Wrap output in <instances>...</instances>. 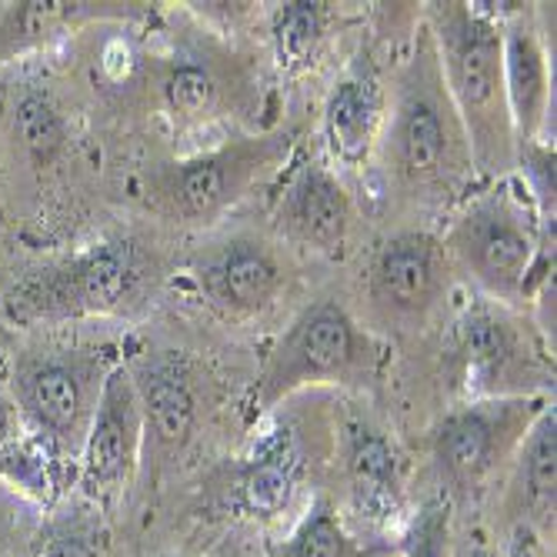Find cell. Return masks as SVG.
<instances>
[{
	"instance_id": "obj_21",
	"label": "cell",
	"mask_w": 557,
	"mask_h": 557,
	"mask_svg": "<svg viewBox=\"0 0 557 557\" xmlns=\"http://www.w3.org/2000/svg\"><path fill=\"white\" fill-rule=\"evenodd\" d=\"M164 104L171 117L184 127L190 124H205L214 117L221 104V84L208 64H197L194 58L174 61L171 71L164 74Z\"/></svg>"
},
{
	"instance_id": "obj_13",
	"label": "cell",
	"mask_w": 557,
	"mask_h": 557,
	"mask_svg": "<svg viewBox=\"0 0 557 557\" xmlns=\"http://www.w3.org/2000/svg\"><path fill=\"white\" fill-rule=\"evenodd\" d=\"M277 224L290 240L318 255H344L354 224L350 194L321 158L297 161L287 171L277 194Z\"/></svg>"
},
{
	"instance_id": "obj_11",
	"label": "cell",
	"mask_w": 557,
	"mask_h": 557,
	"mask_svg": "<svg viewBox=\"0 0 557 557\" xmlns=\"http://www.w3.org/2000/svg\"><path fill=\"white\" fill-rule=\"evenodd\" d=\"M190 277L211 308L227 318H250L268 311L284 287V268L274 250L255 237H231L190 264Z\"/></svg>"
},
{
	"instance_id": "obj_3",
	"label": "cell",
	"mask_w": 557,
	"mask_h": 557,
	"mask_svg": "<svg viewBox=\"0 0 557 557\" xmlns=\"http://www.w3.org/2000/svg\"><path fill=\"white\" fill-rule=\"evenodd\" d=\"M117 361L111 347L84 344H37L14 358L8 397L21 431L71 478L100 391Z\"/></svg>"
},
{
	"instance_id": "obj_6",
	"label": "cell",
	"mask_w": 557,
	"mask_h": 557,
	"mask_svg": "<svg viewBox=\"0 0 557 557\" xmlns=\"http://www.w3.org/2000/svg\"><path fill=\"white\" fill-rule=\"evenodd\" d=\"M381 364V344L350 318L344 304L324 297L304 308L271 344L258 374L255 408L271 414L304 387L368 377Z\"/></svg>"
},
{
	"instance_id": "obj_18",
	"label": "cell",
	"mask_w": 557,
	"mask_h": 557,
	"mask_svg": "<svg viewBox=\"0 0 557 557\" xmlns=\"http://www.w3.org/2000/svg\"><path fill=\"white\" fill-rule=\"evenodd\" d=\"M344 468L354 508L371 524H387L404 504V461L394 441L364 418L344 421Z\"/></svg>"
},
{
	"instance_id": "obj_1",
	"label": "cell",
	"mask_w": 557,
	"mask_h": 557,
	"mask_svg": "<svg viewBox=\"0 0 557 557\" xmlns=\"http://www.w3.org/2000/svg\"><path fill=\"white\" fill-rule=\"evenodd\" d=\"M508 11L494 4H434L431 44L437 67L461 121L471 168L481 177H504L518 161L508 97H504L500 24Z\"/></svg>"
},
{
	"instance_id": "obj_10",
	"label": "cell",
	"mask_w": 557,
	"mask_h": 557,
	"mask_svg": "<svg viewBox=\"0 0 557 557\" xmlns=\"http://www.w3.org/2000/svg\"><path fill=\"white\" fill-rule=\"evenodd\" d=\"M144 437L147 434L140 400L124 361H117V368L104 381V391H100L97 411L77 458V487L94 508H108L127 491L140 465Z\"/></svg>"
},
{
	"instance_id": "obj_28",
	"label": "cell",
	"mask_w": 557,
	"mask_h": 557,
	"mask_svg": "<svg viewBox=\"0 0 557 557\" xmlns=\"http://www.w3.org/2000/svg\"><path fill=\"white\" fill-rule=\"evenodd\" d=\"M454 557H500V554H497V547L481 531H474L458 550H454Z\"/></svg>"
},
{
	"instance_id": "obj_19",
	"label": "cell",
	"mask_w": 557,
	"mask_h": 557,
	"mask_svg": "<svg viewBox=\"0 0 557 557\" xmlns=\"http://www.w3.org/2000/svg\"><path fill=\"white\" fill-rule=\"evenodd\" d=\"M518 491L531 518H554L557 494V411L544 404L518 444Z\"/></svg>"
},
{
	"instance_id": "obj_17",
	"label": "cell",
	"mask_w": 557,
	"mask_h": 557,
	"mask_svg": "<svg viewBox=\"0 0 557 557\" xmlns=\"http://www.w3.org/2000/svg\"><path fill=\"white\" fill-rule=\"evenodd\" d=\"M324 147L334 164L364 168L384 134V90L374 71H347L324 100L321 114Z\"/></svg>"
},
{
	"instance_id": "obj_25",
	"label": "cell",
	"mask_w": 557,
	"mask_h": 557,
	"mask_svg": "<svg viewBox=\"0 0 557 557\" xmlns=\"http://www.w3.org/2000/svg\"><path fill=\"white\" fill-rule=\"evenodd\" d=\"M97 547H100L97 528L84 521H71L44 537L37 557H97Z\"/></svg>"
},
{
	"instance_id": "obj_15",
	"label": "cell",
	"mask_w": 557,
	"mask_h": 557,
	"mask_svg": "<svg viewBox=\"0 0 557 557\" xmlns=\"http://www.w3.org/2000/svg\"><path fill=\"white\" fill-rule=\"evenodd\" d=\"M304 481V447L290 424L271 421L247 444L237 471V504L247 518L277 521L290 511V504Z\"/></svg>"
},
{
	"instance_id": "obj_5",
	"label": "cell",
	"mask_w": 557,
	"mask_h": 557,
	"mask_svg": "<svg viewBox=\"0 0 557 557\" xmlns=\"http://www.w3.org/2000/svg\"><path fill=\"white\" fill-rule=\"evenodd\" d=\"M381 140L394 177L411 190H447L471 168L468 140L447 97L431 37L411 58Z\"/></svg>"
},
{
	"instance_id": "obj_26",
	"label": "cell",
	"mask_w": 557,
	"mask_h": 557,
	"mask_svg": "<svg viewBox=\"0 0 557 557\" xmlns=\"http://www.w3.org/2000/svg\"><path fill=\"white\" fill-rule=\"evenodd\" d=\"M504 557H544L541 554V544H537V534L531 524H518L511 541H508V550H504Z\"/></svg>"
},
{
	"instance_id": "obj_24",
	"label": "cell",
	"mask_w": 557,
	"mask_h": 557,
	"mask_svg": "<svg viewBox=\"0 0 557 557\" xmlns=\"http://www.w3.org/2000/svg\"><path fill=\"white\" fill-rule=\"evenodd\" d=\"M21 137L37 158H50L64 140V124L44 97H24L17 104Z\"/></svg>"
},
{
	"instance_id": "obj_4",
	"label": "cell",
	"mask_w": 557,
	"mask_h": 557,
	"mask_svg": "<svg viewBox=\"0 0 557 557\" xmlns=\"http://www.w3.org/2000/svg\"><path fill=\"white\" fill-rule=\"evenodd\" d=\"M147 281L150 264L134 240H100L21 277L11 287L4 308L21 324L104 318L121 314L131 304H137Z\"/></svg>"
},
{
	"instance_id": "obj_20",
	"label": "cell",
	"mask_w": 557,
	"mask_h": 557,
	"mask_svg": "<svg viewBox=\"0 0 557 557\" xmlns=\"http://www.w3.org/2000/svg\"><path fill=\"white\" fill-rule=\"evenodd\" d=\"M331 27V4L321 0H287L271 17V44L281 74H304L314 67Z\"/></svg>"
},
{
	"instance_id": "obj_22",
	"label": "cell",
	"mask_w": 557,
	"mask_h": 557,
	"mask_svg": "<svg viewBox=\"0 0 557 557\" xmlns=\"http://www.w3.org/2000/svg\"><path fill=\"white\" fill-rule=\"evenodd\" d=\"M274 557H368V547L347 534L327 500H314Z\"/></svg>"
},
{
	"instance_id": "obj_7",
	"label": "cell",
	"mask_w": 557,
	"mask_h": 557,
	"mask_svg": "<svg viewBox=\"0 0 557 557\" xmlns=\"http://www.w3.org/2000/svg\"><path fill=\"white\" fill-rule=\"evenodd\" d=\"M454 350L461 361L468 400L537 394L554 374L508 304L491 297L471 300L454 321Z\"/></svg>"
},
{
	"instance_id": "obj_14",
	"label": "cell",
	"mask_w": 557,
	"mask_h": 557,
	"mask_svg": "<svg viewBox=\"0 0 557 557\" xmlns=\"http://www.w3.org/2000/svg\"><path fill=\"white\" fill-rule=\"evenodd\" d=\"M134 394L140 400L144 434H154L164 447H184L197 428V384L184 358L174 350H137L124 358Z\"/></svg>"
},
{
	"instance_id": "obj_2",
	"label": "cell",
	"mask_w": 557,
	"mask_h": 557,
	"mask_svg": "<svg viewBox=\"0 0 557 557\" xmlns=\"http://www.w3.org/2000/svg\"><path fill=\"white\" fill-rule=\"evenodd\" d=\"M450 255L497 304H524L547 284L554 261V221L541 214L518 177L468 200L447 234Z\"/></svg>"
},
{
	"instance_id": "obj_12",
	"label": "cell",
	"mask_w": 557,
	"mask_h": 557,
	"mask_svg": "<svg viewBox=\"0 0 557 557\" xmlns=\"http://www.w3.org/2000/svg\"><path fill=\"white\" fill-rule=\"evenodd\" d=\"M444 247L428 231H397L371 261V300L394 321H424L444 290Z\"/></svg>"
},
{
	"instance_id": "obj_16",
	"label": "cell",
	"mask_w": 557,
	"mask_h": 557,
	"mask_svg": "<svg viewBox=\"0 0 557 557\" xmlns=\"http://www.w3.org/2000/svg\"><path fill=\"white\" fill-rule=\"evenodd\" d=\"M500 64L515 144H541L550 108V67L537 30L524 24L521 11H511L500 24Z\"/></svg>"
},
{
	"instance_id": "obj_27",
	"label": "cell",
	"mask_w": 557,
	"mask_h": 557,
	"mask_svg": "<svg viewBox=\"0 0 557 557\" xmlns=\"http://www.w3.org/2000/svg\"><path fill=\"white\" fill-rule=\"evenodd\" d=\"M17 431H21V421H17L14 404H11L8 391H0V447H4Z\"/></svg>"
},
{
	"instance_id": "obj_8",
	"label": "cell",
	"mask_w": 557,
	"mask_h": 557,
	"mask_svg": "<svg viewBox=\"0 0 557 557\" xmlns=\"http://www.w3.org/2000/svg\"><path fill=\"white\" fill-rule=\"evenodd\" d=\"M287 134L240 137L168 164L158 177L161 200L184 221H211L237 205L268 171H277L287 158Z\"/></svg>"
},
{
	"instance_id": "obj_23",
	"label": "cell",
	"mask_w": 557,
	"mask_h": 557,
	"mask_svg": "<svg viewBox=\"0 0 557 557\" xmlns=\"http://www.w3.org/2000/svg\"><path fill=\"white\" fill-rule=\"evenodd\" d=\"M404 557H454V528H450V500L431 497L418 515H411L400 534Z\"/></svg>"
},
{
	"instance_id": "obj_9",
	"label": "cell",
	"mask_w": 557,
	"mask_h": 557,
	"mask_svg": "<svg viewBox=\"0 0 557 557\" xmlns=\"http://www.w3.org/2000/svg\"><path fill=\"white\" fill-rule=\"evenodd\" d=\"M544 404H550L547 394H521L478 397L454 408L434 431V458L444 478L461 487L484 481L504 454L521 444Z\"/></svg>"
}]
</instances>
